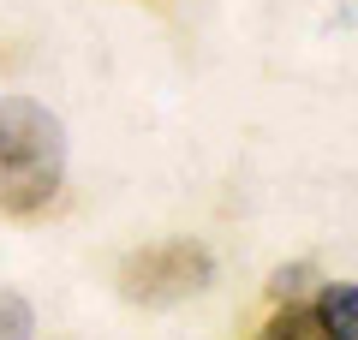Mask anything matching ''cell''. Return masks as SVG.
<instances>
[{
    "label": "cell",
    "mask_w": 358,
    "mask_h": 340,
    "mask_svg": "<svg viewBox=\"0 0 358 340\" xmlns=\"http://www.w3.org/2000/svg\"><path fill=\"white\" fill-rule=\"evenodd\" d=\"M209 281H215V257L197 239H162L120 263V292L131 304H155V311L179 304V299H197Z\"/></svg>",
    "instance_id": "cell-2"
},
{
    "label": "cell",
    "mask_w": 358,
    "mask_h": 340,
    "mask_svg": "<svg viewBox=\"0 0 358 340\" xmlns=\"http://www.w3.org/2000/svg\"><path fill=\"white\" fill-rule=\"evenodd\" d=\"M257 340H334V334L317 323V311H310V304H293V299H287L281 311L263 323V334H257Z\"/></svg>",
    "instance_id": "cell-4"
},
{
    "label": "cell",
    "mask_w": 358,
    "mask_h": 340,
    "mask_svg": "<svg viewBox=\"0 0 358 340\" xmlns=\"http://www.w3.org/2000/svg\"><path fill=\"white\" fill-rule=\"evenodd\" d=\"M0 340H36V311L13 287H0Z\"/></svg>",
    "instance_id": "cell-5"
},
{
    "label": "cell",
    "mask_w": 358,
    "mask_h": 340,
    "mask_svg": "<svg viewBox=\"0 0 358 340\" xmlns=\"http://www.w3.org/2000/svg\"><path fill=\"white\" fill-rule=\"evenodd\" d=\"M310 311L334 340H358V287L352 281H322V299Z\"/></svg>",
    "instance_id": "cell-3"
},
{
    "label": "cell",
    "mask_w": 358,
    "mask_h": 340,
    "mask_svg": "<svg viewBox=\"0 0 358 340\" xmlns=\"http://www.w3.org/2000/svg\"><path fill=\"white\" fill-rule=\"evenodd\" d=\"M317 275V269L310 263H293V269H275V275H268V299L275 304H287V299H299V292H305V281Z\"/></svg>",
    "instance_id": "cell-6"
},
{
    "label": "cell",
    "mask_w": 358,
    "mask_h": 340,
    "mask_svg": "<svg viewBox=\"0 0 358 340\" xmlns=\"http://www.w3.org/2000/svg\"><path fill=\"white\" fill-rule=\"evenodd\" d=\"M66 179V126L30 96H0V215H36Z\"/></svg>",
    "instance_id": "cell-1"
}]
</instances>
